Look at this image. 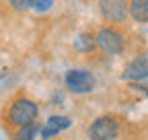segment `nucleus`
Returning <instances> with one entry per match:
<instances>
[{
	"instance_id": "obj_1",
	"label": "nucleus",
	"mask_w": 148,
	"mask_h": 140,
	"mask_svg": "<svg viewBox=\"0 0 148 140\" xmlns=\"http://www.w3.org/2000/svg\"><path fill=\"white\" fill-rule=\"evenodd\" d=\"M37 115H39V107H37V103L31 101V99H14L10 103V107L6 111V119L8 124L12 126H25V124H31V121L37 119Z\"/></svg>"
},
{
	"instance_id": "obj_2",
	"label": "nucleus",
	"mask_w": 148,
	"mask_h": 140,
	"mask_svg": "<svg viewBox=\"0 0 148 140\" xmlns=\"http://www.w3.org/2000/svg\"><path fill=\"white\" fill-rule=\"evenodd\" d=\"M64 84H66V89L74 95H86L90 93L92 89H95V74L90 72V70L86 68H72L68 70V72L64 74Z\"/></svg>"
},
{
	"instance_id": "obj_3",
	"label": "nucleus",
	"mask_w": 148,
	"mask_h": 140,
	"mask_svg": "<svg viewBox=\"0 0 148 140\" xmlns=\"http://www.w3.org/2000/svg\"><path fill=\"white\" fill-rule=\"evenodd\" d=\"M95 41H97V47L101 51H105V54H109V56L121 54L123 47H125L123 35L113 27H101L97 31V35H95Z\"/></svg>"
},
{
	"instance_id": "obj_4",
	"label": "nucleus",
	"mask_w": 148,
	"mask_h": 140,
	"mask_svg": "<svg viewBox=\"0 0 148 140\" xmlns=\"http://www.w3.org/2000/svg\"><path fill=\"white\" fill-rule=\"evenodd\" d=\"M119 132V126L115 117L111 115H101L88 126V138L90 140H115Z\"/></svg>"
},
{
	"instance_id": "obj_5",
	"label": "nucleus",
	"mask_w": 148,
	"mask_h": 140,
	"mask_svg": "<svg viewBox=\"0 0 148 140\" xmlns=\"http://www.w3.org/2000/svg\"><path fill=\"white\" fill-rule=\"evenodd\" d=\"M123 80H132V82H140L148 78V51H142L140 56H136L134 60H130L121 72Z\"/></svg>"
},
{
	"instance_id": "obj_6",
	"label": "nucleus",
	"mask_w": 148,
	"mask_h": 140,
	"mask_svg": "<svg viewBox=\"0 0 148 140\" xmlns=\"http://www.w3.org/2000/svg\"><path fill=\"white\" fill-rule=\"evenodd\" d=\"M99 12L109 23H121L127 16V0H99Z\"/></svg>"
},
{
	"instance_id": "obj_7",
	"label": "nucleus",
	"mask_w": 148,
	"mask_h": 140,
	"mask_svg": "<svg viewBox=\"0 0 148 140\" xmlns=\"http://www.w3.org/2000/svg\"><path fill=\"white\" fill-rule=\"evenodd\" d=\"M70 126H72V119L70 117H66V115H51V117H47L45 126L41 128V138L43 140H49V138H53L56 134L64 132Z\"/></svg>"
},
{
	"instance_id": "obj_8",
	"label": "nucleus",
	"mask_w": 148,
	"mask_h": 140,
	"mask_svg": "<svg viewBox=\"0 0 148 140\" xmlns=\"http://www.w3.org/2000/svg\"><path fill=\"white\" fill-rule=\"evenodd\" d=\"M127 14L136 23H148V0H130Z\"/></svg>"
},
{
	"instance_id": "obj_9",
	"label": "nucleus",
	"mask_w": 148,
	"mask_h": 140,
	"mask_svg": "<svg viewBox=\"0 0 148 140\" xmlns=\"http://www.w3.org/2000/svg\"><path fill=\"white\" fill-rule=\"evenodd\" d=\"M95 45H97V41H95V37H92L90 33H80L76 37V41H74V47L78 51H92Z\"/></svg>"
},
{
	"instance_id": "obj_10",
	"label": "nucleus",
	"mask_w": 148,
	"mask_h": 140,
	"mask_svg": "<svg viewBox=\"0 0 148 140\" xmlns=\"http://www.w3.org/2000/svg\"><path fill=\"white\" fill-rule=\"evenodd\" d=\"M35 134H37V124L31 121V124L18 126V130L12 136V140H35Z\"/></svg>"
},
{
	"instance_id": "obj_11",
	"label": "nucleus",
	"mask_w": 148,
	"mask_h": 140,
	"mask_svg": "<svg viewBox=\"0 0 148 140\" xmlns=\"http://www.w3.org/2000/svg\"><path fill=\"white\" fill-rule=\"evenodd\" d=\"M51 6H53V0H33V4H31V8L37 12H45Z\"/></svg>"
},
{
	"instance_id": "obj_12",
	"label": "nucleus",
	"mask_w": 148,
	"mask_h": 140,
	"mask_svg": "<svg viewBox=\"0 0 148 140\" xmlns=\"http://www.w3.org/2000/svg\"><path fill=\"white\" fill-rule=\"evenodd\" d=\"M8 4L14 8V10H29L33 0H8Z\"/></svg>"
}]
</instances>
